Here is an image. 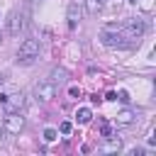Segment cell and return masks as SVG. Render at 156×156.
Here are the masks:
<instances>
[{
  "instance_id": "obj_16",
  "label": "cell",
  "mask_w": 156,
  "mask_h": 156,
  "mask_svg": "<svg viewBox=\"0 0 156 156\" xmlns=\"http://www.w3.org/2000/svg\"><path fill=\"white\" fill-rule=\"evenodd\" d=\"M68 95H71V98H80V88H78V85H71V88H68Z\"/></svg>"
},
{
  "instance_id": "obj_10",
  "label": "cell",
  "mask_w": 156,
  "mask_h": 156,
  "mask_svg": "<svg viewBox=\"0 0 156 156\" xmlns=\"http://www.w3.org/2000/svg\"><path fill=\"white\" fill-rule=\"evenodd\" d=\"M76 119H78V124H88V122L93 119V112H90L88 107H80V110L76 112Z\"/></svg>"
},
{
  "instance_id": "obj_12",
  "label": "cell",
  "mask_w": 156,
  "mask_h": 156,
  "mask_svg": "<svg viewBox=\"0 0 156 156\" xmlns=\"http://www.w3.org/2000/svg\"><path fill=\"white\" fill-rule=\"evenodd\" d=\"M100 7H102V0H85V10H88L90 15H95Z\"/></svg>"
},
{
  "instance_id": "obj_11",
  "label": "cell",
  "mask_w": 156,
  "mask_h": 156,
  "mask_svg": "<svg viewBox=\"0 0 156 156\" xmlns=\"http://www.w3.org/2000/svg\"><path fill=\"white\" fill-rule=\"evenodd\" d=\"M119 139H112V136H107V144L102 146V151H119Z\"/></svg>"
},
{
  "instance_id": "obj_14",
  "label": "cell",
  "mask_w": 156,
  "mask_h": 156,
  "mask_svg": "<svg viewBox=\"0 0 156 156\" xmlns=\"http://www.w3.org/2000/svg\"><path fill=\"white\" fill-rule=\"evenodd\" d=\"M115 100H119V102H129V93H127V90H119V93H115Z\"/></svg>"
},
{
  "instance_id": "obj_19",
  "label": "cell",
  "mask_w": 156,
  "mask_h": 156,
  "mask_svg": "<svg viewBox=\"0 0 156 156\" xmlns=\"http://www.w3.org/2000/svg\"><path fill=\"white\" fill-rule=\"evenodd\" d=\"M0 83H2V76H0Z\"/></svg>"
},
{
  "instance_id": "obj_15",
  "label": "cell",
  "mask_w": 156,
  "mask_h": 156,
  "mask_svg": "<svg viewBox=\"0 0 156 156\" xmlns=\"http://www.w3.org/2000/svg\"><path fill=\"white\" fill-rule=\"evenodd\" d=\"M44 139L46 141H56L58 136H56V129H44Z\"/></svg>"
},
{
  "instance_id": "obj_8",
  "label": "cell",
  "mask_w": 156,
  "mask_h": 156,
  "mask_svg": "<svg viewBox=\"0 0 156 156\" xmlns=\"http://www.w3.org/2000/svg\"><path fill=\"white\" fill-rule=\"evenodd\" d=\"M134 122V112L132 110H119L117 115H115V124L117 127H127V124H132Z\"/></svg>"
},
{
  "instance_id": "obj_18",
  "label": "cell",
  "mask_w": 156,
  "mask_h": 156,
  "mask_svg": "<svg viewBox=\"0 0 156 156\" xmlns=\"http://www.w3.org/2000/svg\"><path fill=\"white\" fill-rule=\"evenodd\" d=\"M102 136L107 139V136H112V129H110V124H102Z\"/></svg>"
},
{
  "instance_id": "obj_2",
  "label": "cell",
  "mask_w": 156,
  "mask_h": 156,
  "mask_svg": "<svg viewBox=\"0 0 156 156\" xmlns=\"http://www.w3.org/2000/svg\"><path fill=\"white\" fill-rule=\"evenodd\" d=\"M39 56V39H24L17 49V61L20 63H32Z\"/></svg>"
},
{
  "instance_id": "obj_20",
  "label": "cell",
  "mask_w": 156,
  "mask_h": 156,
  "mask_svg": "<svg viewBox=\"0 0 156 156\" xmlns=\"http://www.w3.org/2000/svg\"><path fill=\"white\" fill-rule=\"evenodd\" d=\"M32 2H39V0H32Z\"/></svg>"
},
{
  "instance_id": "obj_17",
  "label": "cell",
  "mask_w": 156,
  "mask_h": 156,
  "mask_svg": "<svg viewBox=\"0 0 156 156\" xmlns=\"http://www.w3.org/2000/svg\"><path fill=\"white\" fill-rule=\"evenodd\" d=\"M58 129H61V134H71V129H73V127H71V122H61V127H58Z\"/></svg>"
},
{
  "instance_id": "obj_5",
  "label": "cell",
  "mask_w": 156,
  "mask_h": 156,
  "mask_svg": "<svg viewBox=\"0 0 156 156\" xmlns=\"http://www.w3.org/2000/svg\"><path fill=\"white\" fill-rule=\"evenodd\" d=\"M54 93H56V83H51V80H41V83H37V88H34V95H37V100H41V102H49V100L54 98Z\"/></svg>"
},
{
  "instance_id": "obj_3",
  "label": "cell",
  "mask_w": 156,
  "mask_h": 156,
  "mask_svg": "<svg viewBox=\"0 0 156 156\" xmlns=\"http://www.w3.org/2000/svg\"><path fill=\"white\" fill-rule=\"evenodd\" d=\"M100 41H102L105 46H110V49H129V44H127V39L122 37L119 29H102V32H100Z\"/></svg>"
},
{
  "instance_id": "obj_4",
  "label": "cell",
  "mask_w": 156,
  "mask_h": 156,
  "mask_svg": "<svg viewBox=\"0 0 156 156\" xmlns=\"http://www.w3.org/2000/svg\"><path fill=\"white\" fill-rule=\"evenodd\" d=\"M2 127H5V132H7V134H20V132H22V127H24V117H22L20 112H7V117H5V122H2Z\"/></svg>"
},
{
  "instance_id": "obj_7",
  "label": "cell",
  "mask_w": 156,
  "mask_h": 156,
  "mask_svg": "<svg viewBox=\"0 0 156 156\" xmlns=\"http://www.w3.org/2000/svg\"><path fill=\"white\" fill-rule=\"evenodd\" d=\"M24 27V12H12L10 15V34H20Z\"/></svg>"
},
{
  "instance_id": "obj_1",
  "label": "cell",
  "mask_w": 156,
  "mask_h": 156,
  "mask_svg": "<svg viewBox=\"0 0 156 156\" xmlns=\"http://www.w3.org/2000/svg\"><path fill=\"white\" fill-rule=\"evenodd\" d=\"M144 22L141 20H127V22H122L119 24V32H122V37L127 39V44L129 46H134V44H139V39L144 37Z\"/></svg>"
},
{
  "instance_id": "obj_6",
  "label": "cell",
  "mask_w": 156,
  "mask_h": 156,
  "mask_svg": "<svg viewBox=\"0 0 156 156\" xmlns=\"http://www.w3.org/2000/svg\"><path fill=\"white\" fill-rule=\"evenodd\" d=\"M22 105H24V95H22V93H15V95H7V98H5L7 112H17Z\"/></svg>"
},
{
  "instance_id": "obj_9",
  "label": "cell",
  "mask_w": 156,
  "mask_h": 156,
  "mask_svg": "<svg viewBox=\"0 0 156 156\" xmlns=\"http://www.w3.org/2000/svg\"><path fill=\"white\" fill-rule=\"evenodd\" d=\"M66 20H68V27H71V29H76V24H78V20H80V10H78V5H76V2H71V5H68Z\"/></svg>"
},
{
  "instance_id": "obj_13",
  "label": "cell",
  "mask_w": 156,
  "mask_h": 156,
  "mask_svg": "<svg viewBox=\"0 0 156 156\" xmlns=\"http://www.w3.org/2000/svg\"><path fill=\"white\" fill-rule=\"evenodd\" d=\"M66 78V71H61V68H56L54 73H51V83H61Z\"/></svg>"
}]
</instances>
